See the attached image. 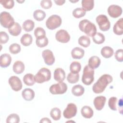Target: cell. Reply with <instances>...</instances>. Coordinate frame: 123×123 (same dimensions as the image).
Instances as JSON below:
<instances>
[{"instance_id":"f6af8a7d","label":"cell","mask_w":123,"mask_h":123,"mask_svg":"<svg viewBox=\"0 0 123 123\" xmlns=\"http://www.w3.org/2000/svg\"><path fill=\"white\" fill-rule=\"evenodd\" d=\"M52 2L50 0H42L40 2L42 8L45 9H49L52 6Z\"/></svg>"},{"instance_id":"484cf974","label":"cell","mask_w":123,"mask_h":123,"mask_svg":"<svg viewBox=\"0 0 123 123\" xmlns=\"http://www.w3.org/2000/svg\"><path fill=\"white\" fill-rule=\"evenodd\" d=\"M24 83L28 86H33L36 82L35 80V76L31 74H27L23 77Z\"/></svg>"},{"instance_id":"44dd1931","label":"cell","mask_w":123,"mask_h":123,"mask_svg":"<svg viewBox=\"0 0 123 123\" xmlns=\"http://www.w3.org/2000/svg\"><path fill=\"white\" fill-rule=\"evenodd\" d=\"M101 62L100 59L97 56L91 57L88 60V66L92 69H96L99 67Z\"/></svg>"},{"instance_id":"ba28073f","label":"cell","mask_w":123,"mask_h":123,"mask_svg":"<svg viewBox=\"0 0 123 123\" xmlns=\"http://www.w3.org/2000/svg\"><path fill=\"white\" fill-rule=\"evenodd\" d=\"M67 90V86L63 82L51 85L49 89V92L54 95L64 94L66 92Z\"/></svg>"},{"instance_id":"c3c4849f","label":"cell","mask_w":123,"mask_h":123,"mask_svg":"<svg viewBox=\"0 0 123 123\" xmlns=\"http://www.w3.org/2000/svg\"><path fill=\"white\" fill-rule=\"evenodd\" d=\"M17 1L18 2H19V3H21V2H24V0H22V1H18V0H17Z\"/></svg>"},{"instance_id":"e575fe53","label":"cell","mask_w":123,"mask_h":123,"mask_svg":"<svg viewBox=\"0 0 123 123\" xmlns=\"http://www.w3.org/2000/svg\"><path fill=\"white\" fill-rule=\"evenodd\" d=\"M49 43L48 38L45 36L39 38H36V43L37 47L39 48H43L46 47Z\"/></svg>"},{"instance_id":"4316f807","label":"cell","mask_w":123,"mask_h":123,"mask_svg":"<svg viewBox=\"0 0 123 123\" xmlns=\"http://www.w3.org/2000/svg\"><path fill=\"white\" fill-rule=\"evenodd\" d=\"M84 92L85 89L84 87L80 85L74 86L72 88V93L75 96H81L84 94Z\"/></svg>"},{"instance_id":"ee69618b","label":"cell","mask_w":123,"mask_h":123,"mask_svg":"<svg viewBox=\"0 0 123 123\" xmlns=\"http://www.w3.org/2000/svg\"><path fill=\"white\" fill-rule=\"evenodd\" d=\"M116 60L119 62H122L123 61V50L122 49H119L116 50L114 54Z\"/></svg>"},{"instance_id":"f1b7e54d","label":"cell","mask_w":123,"mask_h":123,"mask_svg":"<svg viewBox=\"0 0 123 123\" xmlns=\"http://www.w3.org/2000/svg\"><path fill=\"white\" fill-rule=\"evenodd\" d=\"M45 17L46 13L45 12L41 10H36L33 12V17L37 21H42Z\"/></svg>"},{"instance_id":"83f0119b","label":"cell","mask_w":123,"mask_h":123,"mask_svg":"<svg viewBox=\"0 0 123 123\" xmlns=\"http://www.w3.org/2000/svg\"><path fill=\"white\" fill-rule=\"evenodd\" d=\"M94 6L93 0H83L82 1V9L86 11H89L93 9Z\"/></svg>"},{"instance_id":"d590c367","label":"cell","mask_w":123,"mask_h":123,"mask_svg":"<svg viewBox=\"0 0 123 123\" xmlns=\"http://www.w3.org/2000/svg\"><path fill=\"white\" fill-rule=\"evenodd\" d=\"M79 79V74H73L70 72L67 75V80L69 83L74 84L77 83Z\"/></svg>"},{"instance_id":"f35d334b","label":"cell","mask_w":123,"mask_h":123,"mask_svg":"<svg viewBox=\"0 0 123 123\" xmlns=\"http://www.w3.org/2000/svg\"><path fill=\"white\" fill-rule=\"evenodd\" d=\"M21 49V46L17 43H13L11 44L9 47V51L11 53L13 54L18 53L20 52Z\"/></svg>"},{"instance_id":"4dcf8cb0","label":"cell","mask_w":123,"mask_h":123,"mask_svg":"<svg viewBox=\"0 0 123 123\" xmlns=\"http://www.w3.org/2000/svg\"><path fill=\"white\" fill-rule=\"evenodd\" d=\"M23 28L26 32L32 31L35 26V23L31 20H26L23 24Z\"/></svg>"},{"instance_id":"d6986e66","label":"cell","mask_w":123,"mask_h":123,"mask_svg":"<svg viewBox=\"0 0 123 123\" xmlns=\"http://www.w3.org/2000/svg\"><path fill=\"white\" fill-rule=\"evenodd\" d=\"M84 50L79 47H75L71 51V55L73 59H80L82 58L84 55Z\"/></svg>"},{"instance_id":"d4e9b609","label":"cell","mask_w":123,"mask_h":123,"mask_svg":"<svg viewBox=\"0 0 123 123\" xmlns=\"http://www.w3.org/2000/svg\"><path fill=\"white\" fill-rule=\"evenodd\" d=\"M33 38L29 34H24L21 38L20 42L21 44L24 46H28L32 44Z\"/></svg>"},{"instance_id":"4fadbf2b","label":"cell","mask_w":123,"mask_h":123,"mask_svg":"<svg viewBox=\"0 0 123 123\" xmlns=\"http://www.w3.org/2000/svg\"><path fill=\"white\" fill-rule=\"evenodd\" d=\"M42 57L45 63L48 65H52L55 62V58L53 52L49 49H45L42 51Z\"/></svg>"},{"instance_id":"ac0fdd59","label":"cell","mask_w":123,"mask_h":123,"mask_svg":"<svg viewBox=\"0 0 123 123\" xmlns=\"http://www.w3.org/2000/svg\"><path fill=\"white\" fill-rule=\"evenodd\" d=\"M113 32L117 35H122L123 34V18L119 19L114 24L113 28Z\"/></svg>"},{"instance_id":"60d3db41","label":"cell","mask_w":123,"mask_h":123,"mask_svg":"<svg viewBox=\"0 0 123 123\" xmlns=\"http://www.w3.org/2000/svg\"><path fill=\"white\" fill-rule=\"evenodd\" d=\"M34 34L36 38H37L45 37L46 32L43 28L38 27L35 29Z\"/></svg>"},{"instance_id":"b9f144b4","label":"cell","mask_w":123,"mask_h":123,"mask_svg":"<svg viewBox=\"0 0 123 123\" xmlns=\"http://www.w3.org/2000/svg\"><path fill=\"white\" fill-rule=\"evenodd\" d=\"M117 101V98L116 97H112L109 98L108 101V105L110 108L113 111H116V102Z\"/></svg>"},{"instance_id":"52a82bcc","label":"cell","mask_w":123,"mask_h":123,"mask_svg":"<svg viewBox=\"0 0 123 123\" xmlns=\"http://www.w3.org/2000/svg\"><path fill=\"white\" fill-rule=\"evenodd\" d=\"M96 20L101 31H106L110 28L111 23L106 15L100 14L96 17Z\"/></svg>"},{"instance_id":"1f68e13d","label":"cell","mask_w":123,"mask_h":123,"mask_svg":"<svg viewBox=\"0 0 123 123\" xmlns=\"http://www.w3.org/2000/svg\"><path fill=\"white\" fill-rule=\"evenodd\" d=\"M81 65L80 62L74 61L70 65V70L73 74H78L81 70Z\"/></svg>"},{"instance_id":"277c9868","label":"cell","mask_w":123,"mask_h":123,"mask_svg":"<svg viewBox=\"0 0 123 123\" xmlns=\"http://www.w3.org/2000/svg\"><path fill=\"white\" fill-rule=\"evenodd\" d=\"M94 70L88 65H86L83 70L82 81L86 85H90L94 80Z\"/></svg>"},{"instance_id":"7c38bea8","label":"cell","mask_w":123,"mask_h":123,"mask_svg":"<svg viewBox=\"0 0 123 123\" xmlns=\"http://www.w3.org/2000/svg\"><path fill=\"white\" fill-rule=\"evenodd\" d=\"M122 8L118 5L112 4L108 8V12L109 15L114 18L119 17L122 13Z\"/></svg>"},{"instance_id":"836d02e7","label":"cell","mask_w":123,"mask_h":123,"mask_svg":"<svg viewBox=\"0 0 123 123\" xmlns=\"http://www.w3.org/2000/svg\"><path fill=\"white\" fill-rule=\"evenodd\" d=\"M92 39L94 43L97 44L103 43L105 40V36L101 33L98 32L92 37Z\"/></svg>"},{"instance_id":"681fc988","label":"cell","mask_w":123,"mask_h":123,"mask_svg":"<svg viewBox=\"0 0 123 123\" xmlns=\"http://www.w3.org/2000/svg\"><path fill=\"white\" fill-rule=\"evenodd\" d=\"M71 2H77V1H78V0H75V1H70Z\"/></svg>"},{"instance_id":"9c48e42d","label":"cell","mask_w":123,"mask_h":123,"mask_svg":"<svg viewBox=\"0 0 123 123\" xmlns=\"http://www.w3.org/2000/svg\"><path fill=\"white\" fill-rule=\"evenodd\" d=\"M77 111V107L73 103H69L63 112V115L66 119H71L74 117Z\"/></svg>"},{"instance_id":"2e32d148","label":"cell","mask_w":123,"mask_h":123,"mask_svg":"<svg viewBox=\"0 0 123 123\" xmlns=\"http://www.w3.org/2000/svg\"><path fill=\"white\" fill-rule=\"evenodd\" d=\"M12 61V58L9 54L4 53L0 57V65L2 68H5L10 65Z\"/></svg>"},{"instance_id":"6da1fadb","label":"cell","mask_w":123,"mask_h":123,"mask_svg":"<svg viewBox=\"0 0 123 123\" xmlns=\"http://www.w3.org/2000/svg\"><path fill=\"white\" fill-rule=\"evenodd\" d=\"M112 81V77L108 74H104L101 75L97 81L93 85V91L96 94L102 93L106 86Z\"/></svg>"},{"instance_id":"3957f363","label":"cell","mask_w":123,"mask_h":123,"mask_svg":"<svg viewBox=\"0 0 123 123\" xmlns=\"http://www.w3.org/2000/svg\"><path fill=\"white\" fill-rule=\"evenodd\" d=\"M51 78V72L46 68H41L35 75V80L37 83H43L49 81Z\"/></svg>"},{"instance_id":"7a4b0ae2","label":"cell","mask_w":123,"mask_h":123,"mask_svg":"<svg viewBox=\"0 0 123 123\" xmlns=\"http://www.w3.org/2000/svg\"><path fill=\"white\" fill-rule=\"evenodd\" d=\"M79 28L82 32L89 37H93L97 33V28L95 24L86 19L81 20L79 22Z\"/></svg>"},{"instance_id":"603a6c76","label":"cell","mask_w":123,"mask_h":123,"mask_svg":"<svg viewBox=\"0 0 123 123\" xmlns=\"http://www.w3.org/2000/svg\"><path fill=\"white\" fill-rule=\"evenodd\" d=\"M12 69L13 72L15 74H20L25 70V64L22 62L20 61H17L14 63Z\"/></svg>"},{"instance_id":"5b68a950","label":"cell","mask_w":123,"mask_h":123,"mask_svg":"<svg viewBox=\"0 0 123 123\" xmlns=\"http://www.w3.org/2000/svg\"><path fill=\"white\" fill-rule=\"evenodd\" d=\"M0 23L5 28H9L14 24V18L8 12L4 11L0 14Z\"/></svg>"},{"instance_id":"e0dca14e","label":"cell","mask_w":123,"mask_h":123,"mask_svg":"<svg viewBox=\"0 0 123 123\" xmlns=\"http://www.w3.org/2000/svg\"><path fill=\"white\" fill-rule=\"evenodd\" d=\"M35 92L31 88H27L24 89L22 92V96L24 99L26 101H31L35 97Z\"/></svg>"},{"instance_id":"d6a6232c","label":"cell","mask_w":123,"mask_h":123,"mask_svg":"<svg viewBox=\"0 0 123 123\" xmlns=\"http://www.w3.org/2000/svg\"><path fill=\"white\" fill-rule=\"evenodd\" d=\"M78 44L80 45L85 48L88 47L90 44V38L86 36H81L78 38Z\"/></svg>"},{"instance_id":"8fae6325","label":"cell","mask_w":123,"mask_h":123,"mask_svg":"<svg viewBox=\"0 0 123 123\" xmlns=\"http://www.w3.org/2000/svg\"><path fill=\"white\" fill-rule=\"evenodd\" d=\"M55 38L58 41L62 43H65L69 41L70 36L65 30L60 29L56 32Z\"/></svg>"},{"instance_id":"bcb514c9","label":"cell","mask_w":123,"mask_h":123,"mask_svg":"<svg viewBox=\"0 0 123 123\" xmlns=\"http://www.w3.org/2000/svg\"><path fill=\"white\" fill-rule=\"evenodd\" d=\"M40 123H51V121L48 118H43L41 119L40 121Z\"/></svg>"},{"instance_id":"9a60e30c","label":"cell","mask_w":123,"mask_h":123,"mask_svg":"<svg viewBox=\"0 0 123 123\" xmlns=\"http://www.w3.org/2000/svg\"><path fill=\"white\" fill-rule=\"evenodd\" d=\"M54 78L58 82H62L65 78V73L61 68H56L54 72Z\"/></svg>"},{"instance_id":"8992f818","label":"cell","mask_w":123,"mask_h":123,"mask_svg":"<svg viewBox=\"0 0 123 123\" xmlns=\"http://www.w3.org/2000/svg\"><path fill=\"white\" fill-rule=\"evenodd\" d=\"M62 20L61 17L56 14H53L49 17L46 22L47 27L50 30H54L59 27L62 24Z\"/></svg>"},{"instance_id":"f546056e","label":"cell","mask_w":123,"mask_h":123,"mask_svg":"<svg viewBox=\"0 0 123 123\" xmlns=\"http://www.w3.org/2000/svg\"><path fill=\"white\" fill-rule=\"evenodd\" d=\"M50 115L54 120L58 121L60 120L61 117V110L57 107L52 108L50 111Z\"/></svg>"},{"instance_id":"74e56055","label":"cell","mask_w":123,"mask_h":123,"mask_svg":"<svg viewBox=\"0 0 123 123\" xmlns=\"http://www.w3.org/2000/svg\"><path fill=\"white\" fill-rule=\"evenodd\" d=\"M86 13V12L81 8H77L75 9L73 12V15L76 18H79L85 16Z\"/></svg>"},{"instance_id":"8d00e7d4","label":"cell","mask_w":123,"mask_h":123,"mask_svg":"<svg viewBox=\"0 0 123 123\" xmlns=\"http://www.w3.org/2000/svg\"><path fill=\"white\" fill-rule=\"evenodd\" d=\"M20 122V117L16 113L10 114L6 119L7 123H18Z\"/></svg>"},{"instance_id":"7dc6e473","label":"cell","mask_w":123,"mask_h":123,"mask_svg":"<svg viewBox=\"0 0 123 123\" xmlns=\"http://www.w3.org/2000/svg\"><path fill=\"white\" fill-rule=\"evenodd\" d=\"M54 2H55V3L57 5H63L64 3V2H65V0H54Z\"/></svg>"},{"instance_id":"ab89813d","label":"cell","mask_w":123,"mask_h":123,"mask_svg":"<svg viewBox=\"0 0 123 123\" xmlns=\"http://www.w3.org/2000/svg\"><path fill=\"white\" fill-rule=\"evenodd\" d=\"M0 3L5 8L7 9L12 8L14 5L13 0H1L0 1Z\"/></svg>"},{"instance_id":"cb8c5ba5","label":"cell","mask_w":123,"mask_h":123,"mask_svg":"<svg viewBox=\"0 0 123 123\" xmlns=\"http://www.w3.org/2000/svg\"><path fill=\"white\" fill-rule=\"evenodd\" d=\"M101 54L105 58H109L111 57L114 53L112 48L109 46H105L101 49Z\"/></svg>"},{"instance_id":"ffe728a7","label":"cell","mask_w":123,"mask_h":123,"mask_svg":"<svg viewBox=\"0 0 123 123\" xmlns=\"http://www.w3.org/2000/svg\"><path fill=\"white\" fill-rule=\"evenodd\" d=\"M10 34L13 36H18L22 31V27L17 22H15L14 25L8 28Z\"/></svg>"},{"instance_id":"30bf717a","label":"cell","mask_w":123,"mask_h":123,"mask_svg":"<svg viewBox=\"0 0 123 123\" xmlns=\"http://www.w3.org/2000/svg\"><path fill=\"white\" fill-rule=\"evenodd\" d=\"M8 82L12 89L15 91H18L22 88V83L20 79L16 76L10 77Z\"/></svg>"},{"instance_id":"7402d4cb","label":"cell","mask_w":123,"mask_h":123,"mask_svg":"<svg viewBox=\"0 0 123 123\" xmlns=\"http://www.w3.org/2000/svg\"><path fill=\"white\" fill-rule=\"evenodd\" d=\"M81 113L83 117L85 118H91L93 115V110L88 106H83L81 110Z\"/></svg>"},{"instance_id":"5bb4252c","label":"cell","mask_w":123,"mask_h":123,"mask_svg":"<svg viewBox=\"0 0 123 123\" xmlns=\"http://www.w3.org/2000/svg\"><path fill=\"white\" fill-rule=\"evenodd\" d=\"M106 101V98L104 96H100L96 97L93 101V103L96 109L98 111L101 110L105 105Z\"/></svg>"},{"instance_id":"7bdbcfd3","label":"cell","mask_w":123,"mask_h":123,"mask_svg":"<svg viewBox=\"0 0 123 123\" xmlns=\"http://www.w3.org/2000/svg\"><path fill=\"white\" fill-rule=\"evenodd\" d=\"M9 37L8 35L3 31L0 32V42L1 44H5L9 40Z\"/></svg>"}]
</instances>
